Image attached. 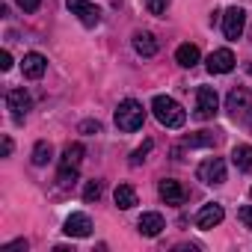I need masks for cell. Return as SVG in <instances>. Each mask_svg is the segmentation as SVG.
Wrapping results in <instances>:
<instances>
[{"label": "cell", "mask_w": 252, "mask_h": 252, "mask_svg": "<svg viewBox=\"0 0 252 252\" xmlns=\"http://www.w3.org/2000/svg\"><path fill=\"white\" fill-rule=\"evenodd\" d=\"M137 228H140L143 237H158V234L166 228V220H163V214H158V211H146V214L137 220Z\"/></svg>", "instance_id": "cell-12"}, {"label": "cell", "mask_w": 252, "mask_h": 252, "mask_svg": "<svg viewBox=\"0 0 252 252\" xmlns=\"http://www.w3.org/2000/svg\"><path fill=\"white\" fill-rule=\"evenodd\" d=\"M146 9H149L152 15L163 18V15H166V9H169V0H146Z\"/></svg>", "instance_id": "cell-23"}, {"label": "cell", "mask_w": 252, "mask_h": 252, "mask_svg": "<svg viewBox=\"0 0 252 252\" xmlns=\"http://www.w3.org/2000/svg\"><path fill=\"white\" fill-rule=\"evenodd\" d=\"M196 178H199L202 184H208V187L225 184V160H222V158H208V160H202L199 169H196Z\"/></svg>", "instance_id": "cell-6"}, {"label": "cell", "mask_w": 252, "mask_h": 252, "mask_svg": "<svg viewBox=\"0 0 252 252\" xmlns=\"http://www.w3.org/2000/svg\"><path fill=\"white\" fill-rule=\"evenodd\" d=\"M237 220H240V222L252 231V205H243V208L237 211Z\"/></svg>", "instance_id": "cell-27"}, {"label": "cell", "mask_w": 252, "mask_h": 252, "mask_svg": "<svg viewBox=\"0 0 252 252\" xmlns=\"http://www.w3.org/2000/svg\"><path fill=\"white\" fill-rule=\"evenodd\" d=\"M158 193H160V199H163L166 205H181V202L187 199V190H184L181 181H175V178H163V181L158 184Z\"/></svg>", "instance_id": "cell-14"}, {"label": "cell", "mask_w": 252, "mask_h": 252, "mask_svg": "<svg viewBox=\"0 0 252 252\" xmlns=\"http://www.w3.org/2000/svg\"><path fill=\"white\" fill-rule=\"evenodd\" d=\"M30 104H33V98H30V92H27V89H9V92H6V107H9V113H12L15 125H24Z\"/></svg>", "instance_id": "cell-9"}, {"label": "cell", "mask_w": 252, "mask_h": 252, "mask_svg": "<svg viewBox=\"0 0 252 252\" xmlns=\"http://www.w3.org/2000/svg\"><path fill=\"white\" fill-rule=\"evenodd\" d=\"M27 246H30V243H27V240L21 237V240H12V243H6L3 249H6V252H12V249H27Z\"/></svg>", "instance_id": "cell-29"}, {"label": "cell", "mask_w": 252, "mask_h": 252, "mask_svg": "<svg viewBox=\"0 0 252 252\" xmlns=\"http://www.w3.org/2000/svg\"><path fill=\"white\" fill-rule=\"evenodd\" d=\"M15 6L21 12H39L42 9V0H15Z\"/></svg>", "instance_id": "cell-26"}, {"label": "cell", "mask_w": 252, "mask_h": 252, "mask_svg": "<svg viewBox=\"0 0 252 252\" xmlns=\"http://www.w3.org/2000/svg\"><path fill=\"white\" fill-rule=\"evenodd\" d=\"M101 193H104V184L101 181H86V187H83V202H98L101 199Z\"/></svg>", "instance_id": "cell-22"}, {"label": "cell", "mask_w": 252, "mask_h": 252, "mask_svg": "<svg viewBox=\"0 0 252 252\" xmlns=\"http://www.w3.org/2000/svg\"><path fill=\"white\" fill-rule=\"evenodd\" d=\"M30 160H33V166H48V163L54 160V146H51L48 140H39V143L33 146Z\"/></svg>", "instance_id": "cell-21"}, {"label": "cell", "mask_w": 252, "mask_h": 252, "mask_svg": "<svg viewBox=\"0 0 252 252\" xmlns=\"http://www.w3.org/2000/svg\"><path fill=\"white\" fill-rule=\"evenodd\" d=\"M234 54L228 51V48H220V51H214L211 57H208V71L211 74H228L231 68H234Z\"/></svg>", "instance_id": "cell-13"}, {"label": "cell", "mask_w": 252, "mask_h": 252, "mask_svg": "<svg viewBox=\"0 0 252 252\" xmlns=\"http://www.w3.org/2000/svg\"><path fill=\"white\" fill-rule=\"evenodd\" d=\"M152 113H155V119L163 125V128H169V131L184 128V122H187V110H184L175 98H169V95H155Z\"/></svg>", "instance_id": "cell-1"}, {"label": "cell", "mask_w": 252, "mask_h": 252, "mask_svg": "<svg viewBox=\"0 0 252 252\" xmlns=\"http://www.w3.org/2000/svg\"><path fill=\"white\" fill-rule=\"evenodd\" d=\"M199 48L196 45H190V42H184V45H178V51H175V63L181 65V68H193L196 63H199Z\"/></svg>", "instance_id": "cell-18"}, {"label": "cell", "mask_w": 252, "mask_h": 252, "mask_svg": "<svg viewBox=\"0 0 252 252\" xmlns=\"http://www.w3.org/2000/svg\"><path fill=\"white\" fill-rule=\"evenodd\" d=\"M0 68H3V71H9V68H12V54H9V51L0 54Z\"/></svg>", "instance_id": "cell-28"}, {"label": "cell", "mask_w": 252, "mask_h": 252, "mask_svg": "<svg viewBox=\"0 0 252 252\" xmlns=\"http://www.w3.org/2000/svg\"><path fill=\"white\" fill-rule=\"evenodd\" d=\"M249 39H252V30H249Z\"/></svg>", "instance_id": "cell-31"}, {"label": "cell", "mask_w": 252, "mask_h": 252, "mask_svg": "<svg viewBox=\"0 0 252 252\" xmlns=\"http://www.w3.org/2000/svg\"><path fill=\"white\" fill-rule=\"evenodd\" d=\"M80 134H86V137L101 134V122H98V119H86V122H80Z\"/></svg>", "instance_id": "cell-25"}, {"label": "cell", "mask_w": 252, "mask_h": 252, "mask_svg": "<svg viewBox=\"0 0 252 252\" xmlns=\"http://www.w3.org/2000/svg\"><path fill=\"white\" fill-rule=\"evenodd\" d=\"M225 110H228L231 122H240V125L252 122V92L246 86H234L225 98Z\"/></svg>", "instance_id": "cell-4"}, {"label": "cell", "mask_w": 252, "mask_h": 252, "mask_svg": "<svg viewBox=\"0 0 252 252\" xmlns=\"http://www.w3.org/2000/svg\"><path fill=\"white\" fill-rule=\"evenodd\" d=\"M63 231L68 234V237H89L92 234V220H89V214H68L65 217V222H63Z\"/></svg>", "instance_id": "cell-11"}, {"label": "cell", "mask_w": 252, "mask_h": 252, "mask_svg": "<svg viewBox=\"0 0 252 252\" xmlns=\"http://www.w3.org/2000/svg\"><path fill=\"white\" fill-rule=\"evenodd\" d=\"M243 27H246V12L240 6H228L222 12V33L228 42H237L243 36Z\"/></svg>", "instance_id": "cell-8"}, {"label": "cell", "mask_w": 252, "mask_h": 252, "mask_svg": "<svg viewBox=\"0 0 252 252\" xmlns=\"http://www.w3.org/2000/svg\"><path fill=\"white\" fill-rule=\"evenodd\" d=\"M152 146H155V143H152V140H146V143H143V146H140V149H137V152L131 155V166H140V163H143V160L149 158V152H152Z\"/></svg>", "instance_id": "cell-24"}, {"label": "cell", "mask_w": 252, "mask_h": 252, "mask_svg": "<svg viewBox=\"0 0 252 252\" xmlns=\"http://www.w3.org/2000/svg\"><path fill=\"white\" fill-rule=\"evenodd\" d=\"M231 163L240 169V172H252V146L240 143L231 149Z\"/></svg>", "instance_id": "cell-19"}, {"label": "cell", "mask_w": 252, "mask_h": 252, "mask_svg": "<svg viewBox=\"0 0 252 252\" xmlns=\"http://www.w3.org/2000/svg\"><path fill=\"white\" fill-rule=\"evenodd\" d=\"M222 220H225L222 205H220V202H208V205H202V208H199V214H196V228L211 231V228H217Z\"/></svg>", "instance_id": "cell-10"}, {"label": "cell", "mask_w": 252, "mask_h": 252, "mask_svg": "<svg viewBox=\"0 0 252 252\" xmlns=\"http://www.w3.org/2000/svg\"><path fill=\"white\" fill-rule=\"evenodd\" d=\"M65 6L83 27H98L101 24V9L92 3V0H65Z\"/></svg>", "instance_id": "cell-7"}, {"label": "cell", "mask_w": 252, "mask_h": 252, "mask_svg": "<svg viewBox=\"0 0 252 252\" xmlns=\"http://www.w3.org/2000/svg\"><path fill=\"white\" fill-rule=\"evenodd\" d=\"M249 71H252V65H249Z\"/></svg>", "instance_id": "cell-32"}, {"label": "cell", "mask_w": 252, "mask_h": 252, "mask_svg": "<svg viewBox=\"0 0 252 252\" xmlns=\"http://www.w3.org/2000/svg\"><path fill=\"white\" fill-rule=\"evenodd\" d=\"M158 39L149 33V30H140V33H134V51L140 54V57H146V60H152L155 54H158Z\"/></svg>", "instance_id": "cell-16"}, {"label": "cell", "mask_w": 252, "mask_h": 252, "mask_svg": "<svg viewBox=\"0 0 252 252\" xmlns=\"http://www.w3.org/2000/svg\"><path fill=\"white\" fill-rule=\"evenodd\" d=\"M116 128L122 131V134H134V131H140L143 128V122H146V110H143V104L140 101H134V98H125L119 107H116Z\"/></svg>", "instance_id": "cell-3"}, {"label": "cell", "mask_w": 252, "mask_h": 252, "mask_svg": "<svg viewBox=\"0 0 252 252\" xmlns=\"http://www.w3.org/2000/svg\"><path fill=\"white\" fill-rule=\"evenodd\" d=\"M217 113H220V95H217V89L214 86H199L196 89V110H193V116L199 122H208Z\"/></svg>", "instance_id": "cell-5"}, {"label": "cell", "mask_w": 252, "mask_h": 252, "mask_svg": "<svg viewBox=\"0 0 252 252\" xmlns=\"http://www.w3.org/2000/svg\"><path fill=\"white\" fill-rule=\"evenodd\" d=\"M9 155H12V140L3 137V158H9Z\"/></svg>", "instance_id": "cell-30"}, {"label": "cell", "mask_w": 252, "mask_h": 252, "mask_svg": "<svg viewBox=\"0 0 252 252\" xmlns=\"http://www.w3.org/2000/svg\"><path fill=\"white\" fill-rule=\"evenodd\" d=\"M113 199H116V208H119V211H131V208L137 205V190H134L131 184H119L116 193H113Z\"/></svg>", "instance_id": "cell-17"}, {"label": "cell", "mask_w": 252, "mask_h": 252, "mask_svg": "<svg viewBox=\"0 0 252 252\" xmlns=\"http://www.w3.org/2000/svg\"><path fill=\"white\" fill-rule=\"evenodd\" d=\"M83 146L80 143H68L60 155V163H57V181L60 187H71L80 175V163H83Z\"/></svg>", "instance_id": "cell-2"}, {"label": "cell", "mask_w": 252, "mask_h": 252, "mask_svg": "<svg viewBox=\"0 0 252 252\" xmlns=\"http://www.w3.org/2000/svg\"><path fill=\"white\" fill-rule=\"evenodd\" d=\"M217 143H220V134H214V131H199L184 140V146H190V149H214Z\"/></svg>", "instance_id": "cell-20"}, {"label": "cell", "mask_w": 252, "mask_h": 252, "mask_svg": "<svg viewBox=\"0 0 252 252\" xmlns=\"http://www.w3.org/2000/svg\"><path fill=\"white\" fill-rule=\"evenodd\" d=\"M21 71H24V77L27 80H39L45 71H48V60L42 57V54H24V60H21Z\"/></svg>", "instance_id": "cell-15"}]
</instances>
